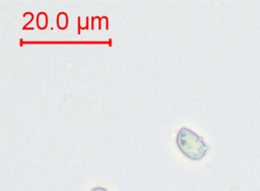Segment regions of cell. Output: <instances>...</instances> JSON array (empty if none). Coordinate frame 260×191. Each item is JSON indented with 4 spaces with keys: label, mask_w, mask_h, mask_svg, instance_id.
I'll return each mask as SVG.
<instances>
[{
    "label": "cell",
    "mask_w": 260,
    "mask_h": 191,
    "mask_svg": "<svg viewBox=\"0 0 260 191\" xmlns=\"http://www.w3.org/2000/svg\"><path fill=\"white\" fill-rule=\"evenodd\" d=\"M176 142L180 151L193 161L203 158L209 148L201 136L186 127H182L179 130Z\"/></svg>",
    "instance_id": "cell-1"
},
{
    "label": "cell",
    "mask_w": 260,
    "mask_h": 191,
    "mask_svg": "<svg viewBox=\"0 0 260 191\" xmlns=\"http://www.w3.org/2000/svg\"><path fill=\"white\" fill-rule=\"evenodd\" d=\"M91 191H108V190L103 188V187H94V188L91 189Z\"/></svg>",
    "instance_id": "cell-2"
}]
</instances>
